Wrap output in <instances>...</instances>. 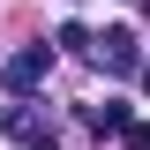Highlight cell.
<instances>
[{
  "instance_id": "cell-1",
  "label": "cell",
  "mask_w": 150,
  "mask_h": 150,
  "mask_svg": "<svg viewBox=\"0 0 150 150\" xmlns=\"http://www.w3.org/2000/svg\"><path fill=\"white\" fill-rule=\"evenodd\" d=\"M53 60H60V45H23V53H8V60H0V83H8L15 98H30L38 83L53 75Z\"/></svg>"
},
{
  "instance_id": "cell-2",
  "label": "cell",
  "mask_w": 150,
  "mask_h": 150,
  "mask_svg": "<svg viewBox=\"0 0 150 150\" xmlns=\"http://www.w3.org/2000/svg\"><path fill=\"white\" fill-rule=\"evenodd\" d=\"M98 60H105L112 75H128L135 60H143V45H135V30H105V38H98Z\"/></svg>"
},
{
  "instance_id": "cell-3",
  "label": "cell",
  "mask_w": 150,
  "mask_h": 150,
  "mask_svg": "<svg viewBox=\"0 0 150 150\" xmlns=\"http://www.w3.org/2000/svg\"><path fill=\"white\" fill-rule=\"evenodd\" d=\"M83 120H90L98 135H128V120H135V112L120 105V98H105V105H83Z\"/></svg>"
},
{
  "instance_id": "cell-4",
  "label": "cell",
  "mask_w": 150,
  "mask_h": 150,
  "mask_svg": "<svg viewBox=\"0 0 150 150\" xmlns=\"http://www.w3.org/2000/svg\"><path fill=\"white\" fill-rule=\"evenodd\" d=\"M0 128H8V135H23V143H30V135H38V120H30V105H23V98H15V105H0Z\"/></svg>"
},
{
  "instance_id": "cell-5",
  "label": "cell",
  "mask_w": 150,
  "mask_h": 150,
  "mask_svg": "<svg viewBox=\"0 0 150 150\" xmlns=\"http://www.w3.org/2000/svg\"><path fill=\"white\" fill-rule=\"evenodd\" d=\"M53 45H60V53H98V38L83 30V23H60V38H53Z\"/></svg>"
},
{
  "instance_id": "cell-6",
  "label": "cell",
  "mask_w": 150,
  "mask_h": 150,
  "mask_svg": "<svg viewBox=\"0 0 150 150\" xmlns=\"http://www.w3.org/2000/svg\"><path fill=\"white\" fill-rule=\"evenodd\" d=\"M128 150H150V120H128V135H120Z\"/></svg>"
},
{
  "instance_id": "cell-7",
  "label": "cell",
  "mask_w": 150,
  "mask_h": 150,
  "mask_svg": "<svg viewBox=\"0 0 150 150\" xmlns=\"http://www.w3.org/2000/svg\"><path fill=\"white\" fill-rule=\"evenodd\" d=\"M30 150H60V143H53V128H38V135H30Z\"/></svg>"
},
{
  "instance_id": "cell-8",
  "label": "cell",
  "mask_w": 150,
  "mask_h": 150,
  "mask_svg": "<svg viewBox=\"0 0 150 150\" xmlns=\"http://www.w3.org/2000/svg\"><path fill=\"white\" fill-rule=\"evenodd\" d=\"M143 83H150V60H143Z\"/></svg>"
}]
</instances>
